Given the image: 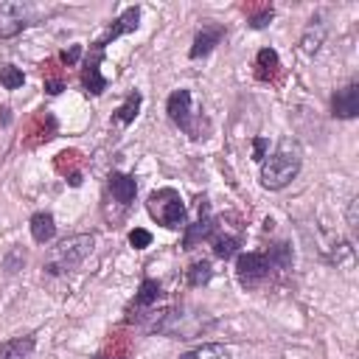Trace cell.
I'll return each instance as SVG.
<instances>
[{"instance_id": "cell-1", "label": "cell", "mask_w": 359, "mask_h": 359, "mask_svg": "<svg viewBox=\"0 0 359 359\" xmlns=\"http://www.w3.org/2000/svg\"><path fill=\"white\" fill-rule=\"evenodd\" d=\"M300 165H303V151L297 146V140H280L275 154L264 160L261 165V185L269 188V191H280L286 188L297 174H300Z\"/></svg>"}, {"instance_id": "cell-2", "label": "cell", "mask_w": 359, "mask_h": 359, "mask_svg": "<svg viewBox=\"0 0 359 359\" xmlns=\"http://www.w3.org/2000/svg\"><path fill=\"white\" fill-rule=\"evenodd\" d=\"M93 244H95V238H93L90 233H79V236L62 238V241L50 250V255H48V261H45V272H48V275H62V272L76 269V266L93 252Z\"/></svg>"}, {"instance_id": "cell-3", "label": "cell", "mask_w": 359, "mask_h": 359, "mask_svg": "<svg viewBox=\"0 0 359 359\" xmlns=\"http://www.w3.org/2000/svg\"><path fill=\"white\" fill-rule=\"evenodd\" d=\"M146 208H149L151 219H157L163 227H182L185 224V205L174 188L151 191L146 199Z\"/></svg>"}, {"instance_id": "cell-4", "label": "cell", "mask_w": 359, "mask_h": 359, "mask_svg": "<svg viewBox=\"0 0 359 359\" xmlns=\"http://www.w3.org/2000/svg\"><path fill=\"white\" fill-rule=\"evenodd\" d=\"M48 14L36 3H0V39L17 36L25 25L39 22V17Z\"/></svg>"}, {"instance_id": "cell-5", "label": "cell", "mask_w": 359, "mask_h": 359, "mask_svg": "<svg viewBox=\"0 0 359 359\" xmlns=\"http://www.w3.org/2000/svg\"><path fill=\"white\" fill-rule=\"evenodd\" d=\"M269 269H272V264H269L266 252H241V255L236 258V275H238V283L247 286V289L258 286V283L269 275Z\"/></svg>"}, {"instance_id": "cell-6", "label": "cell", "mask_w": 359, "mask_h": 359, "mask_svg": "<svg viewBox=\"0 0 359 359\" xmlns=\"http://www.w3.org/2000/svg\"><path fill=\"white\" fill-rule=\"evenodd\" d=\"M165 112H168V118L182 129V132H188L191 137H199V132H196V126H194V112H191V93L188 90H174L171 95H168V104H165Z\"/></svg>"}, {"instance_id": "cell-7", "label": "cell", "mask_w": 359, "mask_h": 359, "mask_svg": "<svg viewBox=\"0 0 359 359\" xmlns=\"http://www.w3.org/2000/svg\"><path fill=\"white\" fill-rule=\"evenodd\" d=\"M137 22H140V8L137 6H132V8H126L95 42H93V50H101L104 53V48L112 42V39H118V36H123V34H129V31H135L137 28Z\"/></svg>"}, {"instance_id": "cell-8", "label": "cell", "mask_w": 359, "mask_h": 359, "mask_svg": "<svg viewBox=\"0 0 359 359\" xmlns=\"http://www.w3.org/2000/svg\"><path fill=\"white\" fill-rule=\"evenodd\" d=\"M331 112H334V118H342V121L359 115V84L356 81H351V84H345L342 90L334 93Z\"/></svg>"}, {"instance_id": "cell-9", "label": "cell", "mask_w": 359, "mask_h": 359, "mask_svg": "<svg viewBox=\"0 0 359 359\" xmlns=\"http://www.w3.org/2000/svg\"><path fill=\"white\" fill-rule=\"evenodd\" d=\"M213 230H216V222L210 219V208H208V202H205V199H199V222H196V224H191V227L185 230V241H182V247H185V250H194L199 241L210 238V236H213Z\"/></svg>"}, {"instance_id": "cell-10", "label": "cell", "mask_w": 359, "mask_h": 359, "mask_svg": "<svg viewBox=\"0 0 359 359\" xmlns=\"http://www.w3.org/2000/svg\"><path fill=\"white\" fill-rule=\"evenodd\" d=\"M222 36H224V28H222V25H202V31H196V36H194V45H191L188 56H191V59L208 56V53L222 42Z\"/></svg>"}, {"instance_id": "cell-11", "label": "cell", "mask_w": 359, "mask_h": 359, "mask_svg": "<svg viewBox=\"0 0 359 359\" xmlns=\"http://www.w3.org/2000/svg\"><path fill=\"white\" fill-rule=\"evenodd\" d=\"M109 194H112V199H115L121 208H129L132 199H135V194H137L135 177L121 174V171H112V174H109Z\"/></svg>"}, {"instance_id": "cell-12", "label": "cell", "mask_w": 359, "mask_h": 359, "mask_svg": "<svg viewBox=\"0 0 359 359\" xmlns=\"http://www.w3.org/2000/svg\"><path fill=\"white\" fill-rule=\"evenodd\" d=\"M81 84L93 95H101L107 90V79L101 76V50H93V59H87V65L81 70Z\"/></svg>"}, {"instance_id": "cell-13", "label": "cell", "mask_w": 359, "mask_h": 359, "mask_svg": "<svg viewBox=\"0 0 359 359\" xmlns=\"http://www.w3.org/2000/svg\"><path fill=\"white\" fill-rule=\"evenodd\" d=\"M280 70V59L272 48H261L255 56V79L258 81H275Z\"/></svg>"}, {"instance_id": "cell-14", "label": "cell", "mask_w": 359, "mask_h": 359, "mask_svg": "<svg viewBox=\"0 0 359 359\" xmlns=\"http://www.w3.org/2000/svg\"><path fill=\"white\" fill-rule=\"evenodd\" d=\"M31 236H34L36 244H48V241L56 236V222H53V216L45 213V210L34 213V216H31Z\"/></svg>"}, {"instance_id": "cell-15", "label": "cell", "mask_w": 359, "mask_h": 359, "mask_svg": "<svg viewBox=\"0 0 359 359\" xmlns=\"http://www.w3.org/2000/svg\"><path fill=\"white\" fill-rule=\"evenodd\" d=\"M34 337H14L0 345V359H25L34 351Z\"/></svg>"}, {"instance_id": "cell-16", "label": "cell", "mask_w": 359, "mask_h": 359, "mask_svg": "<svg viewBox=\"0 0 359 359\" xmlns=\"http://www.w3.org/2000/svg\"><path fill=\"white\" fill-rule=\"evenodd\" d=\"M160 294H163L160 283H157L154 278H143V280H140V286H137V294H135V306H137V309H146V306L157 303V300H160Z\"/></svg>"}, {"instance_id": "cell-17", "label": "cell", "mask_w": 359, "mask_h": 359, "mask_svg": "<svg viewBox=\"0 0 359 359\" xmlns=\"http://www.w3.org/2000/svg\"><path fill=\"white\" fill-rule=\"evenodd\" d=\"M180 359H230V351L219 342H208V345H199V348L182 353Z\"/></svg>"}, {"instance_id": "cell-18", "label": "cell", "mask_w": 359, "mask_h": 359, "mask_svg": "<svg viewBox=\"0 0 359 359\" xmlns=\"http://www.w3.org/2000/svg\"><path fill=\"white\" fill-rule=\"evenodd\" d=\"M140 93H129V98L115 109V115H112V121L115 123H132L135 118H137V109H140Z\"/></svg>"}, {"instance_id": "cell-19", "label": "cell", "mask_w": 359, "mask_h": 359, "mask_svg": "<svg viewBox=\"0 0 359 359\" xmlns=\"http://www.w3.org/2000/svg\"><path fill=\"white\" fill-rule=\"evenodd\" d=\"M323 39H325V28H323V22H320V20H311V25L306 28V34H303V39H300L303 53H317V48H320Z\"/></svg>"}, {"instance_id": "cell-20", "label": "cell", "mask_w": 359, "mask_h": 359, "mask_svg": "<svg viewBox=\"0 0 359 359\" xmlns=\"http://www.w3.org/2000/svg\"><path fill=\"white\" fill-rule=\"evenodd\" d=\"M210 278H213V269H210L208 261H196V264H191V269L185 272L188 286H205Z\"/></svg>"}, {"instance_id": "cell-21", "label": "cell", "mask_w": 359, "mask_h": 359, "mask_svg": "<svg viewBox=\"0 0 359 359\" xmlns=\"http://www.w3.org/2000/svg\"><path fill=\"white\" fill-rule=\"evenodd\" d=\"M238 244L241 241L236 236H219V238H213V252H216V258L227 261V258H233L238 252Z\"/></svg>"}, {"instance_id": "cell-22", "label": "cell", "mask_w": 359, "mask_h": 359, "mask_svg": "<svg viewBox=\"0 0 359 359\" xmlns=\"http://www.w3.org/2000/svg\"><path fill=\"white\" fill-rule=\"evenodd\" d=\"M266 258H269V264H272V266L286 269V266L292 264V247H289V244H283V241H278V244H272V247H269Z\"/></svg>"}, {"instance_id": "cell-23", "label": "cell", "mask_w": 359, "mask_h": 359, "mask_svg": "<svg viewBox=\"0 0 359 359\" xmlns=\"http://www.w3.org/2000/svg\"><path fill=\"white\" fill-rule=\"evenodd\" d=\"M22 81H25V76H22L20 67H14V65H3L0 67V84L6 90H17V87H22Z\"/></svg>"}, {"instance_id": "cell-24", "label": "cell", "mask_w": 359, "mask_h": 359, "mask_svg": "<svg viewBox=\"0 0 359 359\" xmlns=\"http://www.w3.org/2000/svg\"><path fill=\"white\" fill-rule=\"evenodd\" d=\"M272 17H275L272 6H261L258 11H252V14H250V25H252V28H266Z\"/></svg>"}, {"instance_id": "cell-25", "label": "cell", "mask_w": 359, "mask_h": 359, "mask_svg": "<svg viewBox=\"0 0 359 359\" xmlns=\"http://www.w3.org/2000/svg\"><path fill=\"white\" fill-rule=\"evenodd\" d=\"M129 244H132L135 250H146V247L151 244V233L143 230V227H135V230L129 233Z\"/></svg>"}, {"instance_id": "cell-26", "label": "cell", "mask_w": 359, "mask_h": 359, "mask_svg": "<svg viewBox=\"0 0 359 359\" xmlns=\"http://www.w3.org/2000/svg\"><path fill=\"white\" fill-rule=\"evenodd\" d=\"M79 56H81V45H73V48H67V50H62V53H59V59H62L65 65H76V62H79Z\"/></svg>"}, {"instance_id": "cell-27", "label": "cell", "mask_w": 359, "mask_h": 359, "mask_svg": "<svg viewBox=\"0 0 359 359\" xmlns=\"http://www.w3.org/2000/svg\"><path fill=\"white\" fill-rule=\"evenodd\" d=\"M62 87H65V81H62V79H48V81H45V90H48V93H53V95H56V93H62Z\"/></svg>"}, {"instance_id": "cell-28", "label": "cell", "mask_w": 359, "mask_h": 359, "mask_svg": "<svg viewBox=\"0 0 359 359\" xmlns=\"http://www.w3.org/2000/svg\"><path fill=\"white\" fill-rule=\"evenodd\" d=\"M252 149H255V160H264V151H266V140H264V137H255V140H252Z\"/></svg>"}, {"instance_id": "cell-29", "label": "cell", "mask_w": 359, "mask_h": 359, "mask_svg": "<svg viewBox=\"0 0 359 359\" xmlns=\"http://www.w3.org/2000/svg\"><path fill=\"white\" fill-rule=\"evenodd\" d=\"M348 224H351V230H356V199H351V205H348Z\"/></svg>"}, {"instance_id": "cell-30", "label": "cell", "mask_w": 359, "mask_h": 359, "mask_svg": "<svg viewBox=\"0 0 359 359\" xmlns=\"http://www.w3.org/2000/svg\"><path fill=\"white\" fill-rule=\"evenodd\" d=\"M93 359H123V356H104V353H95Z\"/></svg>"}]
</instances>
